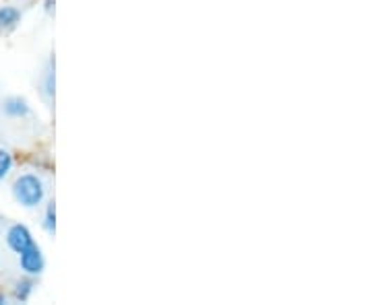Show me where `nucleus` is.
<instances>
[{"instance_id": "obj_1", "label": "nucleus", "mask_w": 372, "mask_h": 305, "mask_svg": "<svg viewBox=\"0 0 372 305\" xmlns=\"http://www.w3.org/2000/svg\"><path fill=\"white\" fill-rule=\"evenodd\" d=\"M13 196L15 200L25 208H36L44 202L46 186L40 176L36 174H23L13 183Z\"/></svg>"}, {"instance_id": "obj_4", "label": "nucleus", "mask_w": 372, "mask_h": 305, "mask_svg": "<svg viewBox=\"0 0 372 305\" xmlns=\"http://www.w3.org/2000/svg\"><path fill=\"white\" fill-rule=\"evenodd\" d=\"M4 112H6L8 116H13V118H23V116L29 114V106H27V101L21 99V97H10V99L4 101Z\"/></svg>"}, {"instance_id": "obj_10", "label": "nucleus", "mask_w": 372, "mask_h": 305, "mask_svg": "<svg viewBox=\"0 0 372 305\" xmlns=\"http://www.w3.org/2000/svg\"><path fill=\"white\" fill-rule=\"evenodd\" d=\"M46 10H48V13L54 10V0H46Z\"/></svg>"}, {"instance_id": "obj_8", "label": "nucleus", "mask_w": 372, "mask_h": 305, "mask_svg": "<svg viewBox=\"0 0 372 305\" xmlns=\"http://www.w3.org/2000/svg\"><path fill=\"white\" fill-rule=\"evenodd\" d=\"M54 91H56V74H54V64H50V68L46 70V79H44V93L48 99H52Z\"/></svg>"}, {"instance_id": "obj_11", "label": "nucleus", "mask_w": 372, "mask_h": 305, "mask_svg": "<svg viewBox=\"0 0 372 305\" xmlns=\"http://www.w3.org/2000/svg\"><path fill=\"white\" fill-rule=\"evenodd\" d=\"M6 304H8V297L0 293V305H6Z\"/></svg>"}, {"instance_id": "obj_5", "label": "nucleus", "mask_w": 372, "mask_h": 305, "mask_svg": "<svg viewBox=\"0 0 372 305\" xmlns=\"http://www.w3.org/2000/svg\"><path fill=\"white\" fill-rule=\"evenodd\" d=\"M21 13L15 6H2L0 8V29H10L19 23Z\"/></svg>"}, {"instance_id": "obj_3", "label": "nucleus", "mask_w": 372, "mask_h": 305, "mask_svg": "<svg viewBox=\"0 0 372 305\" xmlns=\"http://www.w3.org/2000/svg\"><path fill=\"white\" fill-rule=\"evenodd\" d=\"M6 244H8V247H10L15 254H21L23 249L31 247L36 242H33L31 231H29L25 225L15 223V225H10V227H8V231H6Z\"/></svg>"}, {"instance_id": "obj_7", "label": "nucleus", "mask_w": 372, "mask_h": 305, "mask_svg": "<svg viewBox=\"0 0 372 305\" xmlns=\"http://www.w3.org/2000/svg\"><path fill=\"white\" fill-rule=\"evenodd\" d=\"M44 227H46V231H48V233H52V236H54V231H56V202H54V200H52V202H48L46 217H44Z\"/></svg>"}, {"instance_id": "obj_2", "label": "nucleus", "mask_w": 372, "mask_h": 305, "mask_svg": "<svg viewBox=\"0 0 372 305\" xmlns=\"http://www.w3.org/2000/svg\"><path fill=\"white\" fill-rule=\"evenodd\" d=\"M19 264H21V270L29 277H38V274L44 272L46 260H44V254L38 247V244H33L31 247H27L19 254Z\"/></svg>"}, {"instance_id": "obj_6", "label": "nucleus", "mask_w": 372, "mask_h": 305, "mask_svg": "<svg viewBox=\"0 0 372 305\" xmlns=\"http://www.w3.org/2000/svg\"><path fill=\"white\" fill-rule=\"evenodd\" d=\"M33 281L31 279H21L19 283H17V287H15V299L17 302H27L29 299V295L33 293Z\"/></svg>"}, {"instance_id": "obj_9", "label": "nucleus", "mask_w": 372, "mask_h": 305, "mask_svg": "<svg viewBox=\"0 0 372 305\" xmlns=\"http://www.w3.org/2000/svg\"><path fill=\"white\" fill-rule=\"evenodd\" d=\"M13 170V155L6 149H0V180H4Z\"/></svg>"}]
</instances>
